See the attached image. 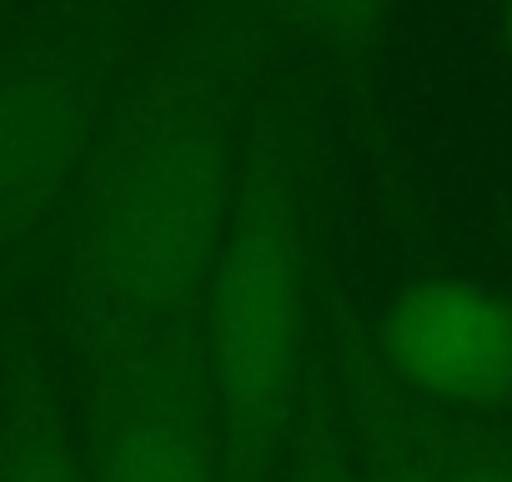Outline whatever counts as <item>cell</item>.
<instances>
[{
    "instance_id": "7",
    "label": "cell",
    "mask_w": 512,
    "mask_h": 482,
    "mask_svg": "<svg viewBox=\"0 0 512 482\" xmlns=\"http://www.w3.org/2000/svg\"><path fill=\"white\" fill-rule=\"evenodd\" d=\"M0 482H91L76 422L46 382H31L0 412Z\"/></svg>"
},
{
    "instance_id": "9",
    "label": "cell",
    "mask_w": 512,
    "mask_h": 482,
    "mask_svg": "<svg viewBox=\"0 0 512 482\" xmlns=\"http://www.w3.org/2000/svg\"><path fill=\"white\" fill-rule=\"evenodd\" d=\"M422 427L442 482H512V447H502L492 432L432 407H422Z\"/></svg>"
},
{
    "instance_id": "5",
    "label": "cell",
    "mask_w": 512,
    "mask_h": 482,
    "mask_svg": "<svg viewBox=\"0 0 512 482\" xmlns=\"http://www.w3.org/2000/svg\"><path fill=\"white\" fill-rule=\"evenodd\" d=\"M101 86L81 61L0 81V247L36 231L91 161Z\"/></svg>"
},
{
    "instance_id": "8",
    "label": "cell",
    "mask_w": 512,
    "mask_h": 482,
    "mask_svg": "<svg viewBox=\"0 0 512 482\" xmlns=\"http://www.w3.org/2000/svg\"><path fill=\"white\" fill-rule=\"evenodd\" d=\"M277 482H362L322 342L312 347V362H307V377H302V392H297V407L287 422Z\"/></svg>"
},
{
    "instance_id": "11",
    "label": "cell",
    "mask_w": 512,
    "mask_h": 482,
    "mask_svg": "<svg viewBox=\"0 0 512 482\" xmlns=\"http://www.w3.org/2000/svg\"><path fill=\"white\" fill-rule=\"evenodd\" d=\"M507 51H512V6H507Z\"/></svg>"
},
{
    "instance_id": "3",
    "label": "cell",
    "mask_w": 512,
    "mask_h": 482,
    "mask_svg": "<svg viewBox=\"0 0 512 482\" xmlns=\"http://www.w3.org/2000/svg\"><path fill=\"white\" fill-rule=\"evenodd\" d=\"M91 482H226L221 422L196 332L81 327Z\"/></svg>"
},
{
    "instance_id": "1",
    "label": "cell",
    "mask_w": 512,
    "mask_h": 482,
    "mask_svg": "<svg viewBox=\"0 0 512 482\" xmlns=\"http://www.w3.org/2000/svg\"><path fill=\"white\" fill-rule=\"evenodd\" d=\"M206 66L146 86L86 161L71 241L81 327L196 332L246 146Z\"/></svg>"
},
{
    "instance_id": "10",
    "label": "cell",
    "mask_w": 512,
    "mask_h": 482,
    "mask_svg": "<svg viewBox=\"0 0 512 482\" xmlns=\"http://www.w3.org/2000/svg\"><path fill=\"white\" fill-rule=\"evenodd\" d=\"M282 16L327 51H372L392 21V0H277Z\"/></svg>"
},
{
    "instance_id": "4",
    "label": "cell",
    "mask_w": 512,
    "mask_h": 482,
    "mask_svg": "<svg viewBox=\"0 0 512 482\" xmlns=\"http://www.w3.org/2000/svg\"><path fill=\"white\" fill-rule=\"evenodd\" d=\"M372 352L387 377L432 412L467 417L512 402V302L487 282H407L382 307Z\"/></svg>"
},
{
    "instance_id": "2",
    "label": "cell",
    "mask_w": 512,
    "mask_h": 482,
    "mask_svg": "<svg viewBox=\"0 0 512 482\" xmlns=\"http://www.w3.org/2000/svg\"><path fill=\"white\" fill-rule=\"evenodd\" d=\"M312 206L282 136L246 146L231 221L196 307V342L221 422L226 482H277L287 422L312 362Z\"/></svg>"
},
{
    "instance_id": "6",
    "label": "cell",
    "mask_w": 512,
    "mask_h": 482,
    "mask_svg": "<svg viewBox=\"0 0 512 482\" xmlns=\"http://www.w3.org/2000/svg\"><path fill=\"white\" fill-rule=\"evenodd\" d=\"M317 342L337 382L362 482H442L437 457L427 447L422 407L387 377V367L372 352V337H362V322L342 302L327 307V327Z\"/></svg>"
}]
</instances>
